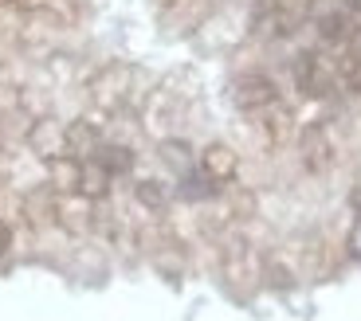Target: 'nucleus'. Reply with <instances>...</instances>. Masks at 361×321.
<instances>
[{
	"mask_svg": "<svg viewBox=\"0 0 361 321\" xmlns=\"http://www.w3.org/2000/svg\"><path fill=\"white\" fill-rule=\"evenodd\" d=\"M275 99H279V90H275V82H271L263 71H244L232 82V102L240 110H252L255 114V110L275 106Z\"/></svg>",
	"mask_w": 361,
	"mask_h": 321,
	"instance_id": "nucleus-2",
	"label": "nucleus"
},
{
	"mask_svg": "<svg viewBox=\"0 0 361 321\" xmlns=\"http://www.w3.org/2000/svg\"><path fill=\"white\" fill-rule=\"evenodd\" d=\"M87 160H94L106 177H122V172H130L134 169V153L126 149V145H106V141H99V149L90 153Z\"/></svg>",
	"mask_w": 361,
	"mask_h": 321,
	"instance_id": "nucleus-4",
	"label": "nucleus"
},
{
	"mask_svg": "<svg viewBox=\"0 0 361 321\" xmlns=\"http://www.w3.org/2000/svg\"><path fill=\"white\" fill-rule=\"evenodd\" d=\"M290 75H295V87L307 94V99H326L334 90V75L326 71V63L314 51H298L290 63Z\"/></svg>",
	"mask_w": 361,
	"mask_h": 321,
	"instance_id": "nucleus-1",
	"label": "nucleus"
},
{
	"mask_svg": "<svg viewBox=\"0 0 361 321\" xmlns=\"http://www.w3.org/2000/svg\"><path fill=\"white\" fill-rule=\"evenodd\" d=\"M318 32H322L326 44H350L353 39V20L345 16V12H326V16L318 20Z\"/></svg>",
	"mask_w": 361,
	"mask_h": 321,
	"instance_id": "nucleus-6",
	"label": "nucleus"
},
{
	"mask_svg": "<svg viewBox=\"0 0 361 321\" xmlns=\"http://www.w3.org/2000/svg\"><path fill=\"white\" fill-rule=\"evenodd\" d=\"M350 243H353V251H361V220H357V227H353V235H350Z\"/></svg>",
	"mask_w": 361,
	"mask_h": 321,
	"instance_id": "nucleus-9",
	"label": "nucleus"
},
{
	"mask_svg": "<svg viewBox=\"0 0 361 321\" xmlns=\"http://www.w3.org/2000/svg\"><path fill=\"white\" fill-rule=\"evenodd\" d=\"M134 196L142 200L145 208H165V204H169V192H165L157 180H137V184H134Z\"/></svg>",
	"mask_w": 361,
	"mask_h": 321,
	"instance_id": "nucleus-7",
	"label": "nucleus"
},
{
	"mask_svg": "<svg viewBox=\"0 0 361 321\" xmlns=\"http://www.w3.org/2000/svg\"><path fill=\"white\" fill-rule=\"evenodd\" d=\"M235 169H240V160L228 145H208L200 153V177H208L212 184H228L235 177Z\"/></svg>",
	"mask_w": 361,
	"mask_h": 321,
	"instance_id": "nucleus-3",
	"label": "nucleus"
},
{
	"mask_svg": "<svg viewBox=\"0 0 361 321\" xmlns=\"http://www.w3.org/2000/svg\"><path fill=\"white\" fill-rule=\"evenodd\" d=\"M345 8H350V12H361V0H345Z\"/></svg>",
	"mask_w": 361,
	"mask_h": 321,
	"instance_id": "nucleus-10",
	"label": "nucleus"
},
{
	"mask_svg": "<svg viewBox=\"0 0 361 321\" xmlns=\"http://www.w3.org/2000/svg\"><path fill=\"white\" fill-rule=\"evenodd\" d=\"M302 160H307V169H314V172H322L326 165H330V141H326V134L318 125H310L307 134H302Z\"/></svg>",
	"mask_w": 361,
	"mask_h": 321,
	"instance_id": "nucleus-5",
	"label": "nucleus"
},
{
	"mask_svg": "<svg viewBox=\"0 0 361 321\" xmlns=\"http://www.w3.org/2000/svg\"><path fill=\"white\" fill-rule=\"evenodd\" d=\"M353 204H357V208H361V184H357V188H353Z\"/></svg>",
	"mask_w": 361,
	"mask_h": 321,
	"instance_id": "nucleus-11",
	"label": "nucleus"
},
{
	"mask_svg": "<svg viewBox=\"0 0 361 321\" xmlns=\"http://www.w3.org/2000/svg\"><path fill=\"white\" fill-rule=\"evenodd\" d=\"M12 247V232H8V223H0V255Z\"/></svg>",
	"mask_w": 361,
	"mask_h": 321,
	"instance_id": "nucleus-8",
	"label": "nucleus"
}]
</instances>
